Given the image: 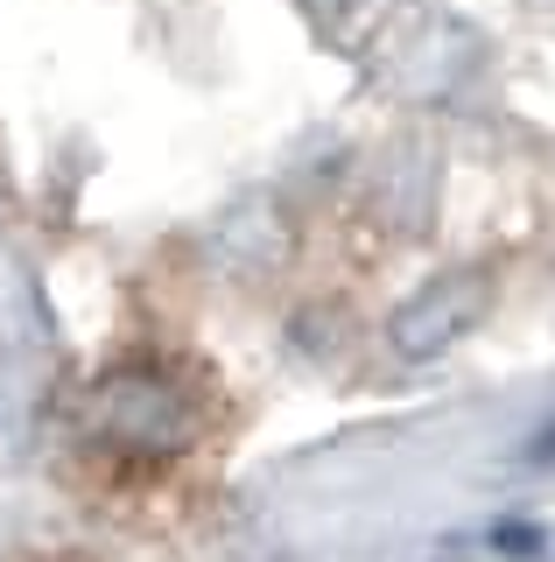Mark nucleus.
<instances>
[{"mask_svg": "<svg viewBox=\"0 0 555 562\" xmlns=\"http://www.w3.org/2000/svg\"><path fill=\"white\" fill-rule=\"evenodd\" d=\"M92 429L106 450L134 457V464H169L204 436V408L162 366H120L92 394Z\"/></svg>", "mask_w": 555, "mask_h": 562, "instance_id": "1", "label": "nucleus"}, {"mask_svg": "<svg viewBox=\"0 0 555 562\" xmlns=\"http://www.w3.org/2000/svg\"><path fill=\"white\" fill-rule=\"evenodd\" d=\"M478 316H485V268H450L437 281H422V289L387 316V338H394L401 359H437V351H450Z\"/></svg>", "mask_w": 555, "mask_h": 562, "instance_id": "2", "label": "nucleus"}]
</instances>
